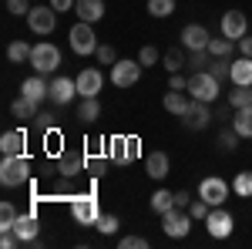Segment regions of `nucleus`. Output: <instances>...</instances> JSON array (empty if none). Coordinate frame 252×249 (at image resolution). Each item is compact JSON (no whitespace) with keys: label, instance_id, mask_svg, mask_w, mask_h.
I'll use <instances>...</instances> for the list:
<instances>
[{"label":"nucleus","instance_id":"obj_1","mask_svg":"<svg viewBox=\"0 0 252 249\" xmlns=\"http://www.w3.org/2000/svg\"><path fill=\"white\" fill-rule=\"evenodd\" d=\"M31 178V158L27 155H3L0 162V182L7 189H17Z\"/></svg>","mask_w":252,"mask_h":249},{"label":"nucleus","instance_id":"obj_2","mask_svg":"<svg viewBox=\"0 0 252 249\" xmlns=\"http://www.w3.org/2000/svg\"><path fill=\"white\" fill-rule=\"evenodd\" d=\"M219 77L212 74V71H195L192 77H189V95L195 98V101H205V105H212L215 98H219Z\"/></svg>","mask_w":252,"mask_h":249},{"label":"nucleus","instance_id":"obj_3","mask_svg":"<svg viewBox=\"0 0 252 249\" xmlns=\"http://www.w3.org/2000/svg\"><path fill=\"white\" fill-rule=\"evenodd\" d=\"M31 68H34V74H54L61 68V51L51 40L34 44V51H31Z\"/></svg>","mask_w":252,"mask_h":249},{"label":"nucleus","instance_id":"obj_4","mask_svg":"<svg viewBox=\"0 0 252 249\" xmlns=\"http://www.w3.org/2000/svg\"><path fill=\"white\" fill-rule=\"evenodd\" d=\"M67 40H71V51H74L78 58H88V54H97L94 27H91V24H84V20H78V24L71 27V34H67Z\"/></svg>","mask_w":252,"mask_h":249},{"label":"nucleus","instance_id":"obj_5","mask_svg":"<svg viewBox=\"0 0 252 249\" xmlns=\"http://www.w3.org/2000/svg\"><path fill=\"white\" fill-rule=\"evenodd\" d=\"M71 215H74V222H81V226H94L97 219H101V206H97V199L91 192H84V195H74L71 199Z\"/></svg>","mask_w":252,"mask_h":249},{"label":"nucleus","instance_id":"obj_6","mask_svg":"<svg viewBox=\"0 0 252 249\" xmlns=\"http://www.w3.org/2000/svg\"><path fill=\"white\" fill-rule=\"evenodd\" d=\"M205 229H209V236L212 239H229L235 229V219L229 209H222V206H212L209 209V215H205Z\"/></svg>","mask_w":252,"mask_h":249},{"label":"nucleus","instance_id":"obj_7","mask_svg":"<svg viewBox=\"0 0 252 249\" xmlns=\"http://www.w3.org/2000/svg\"><path fill=\"white\" fill-rule=\"evenodd\" d=\"M229 192H232V185L225 178H219V175H209V178L198 182V199H205L209 206H225L229 202Z\"/></svg>","mask_w":252,"mask_h":249},{"label":"nucleus","instance_id":"obj_8","mask_svg":"<svg viewBox=\"0 0 252 249\" xmlns=\"http://www.w3.org/2000/svg\"><path fill=\"white\" fill-rule=\"evenodd\" d=\"M161 229H165V236H172V239H185L189 229H192V212H185L182 206L168 209L161 215Z\"/></svg>","mask_w":252,"mask_h":249},{"label":"nucleus","instance_id":"obj_9","mask_svg":"<svg viewBox=\"0 0 252 249\" xmlns=\"http://www.w3.org/2000/svg\"><path fill=\"white\" fill-rule=\"evenodd\" d=\"M27 27H31L34 34H40V37H47V34L58 27V10H54V7H31Z\"/></svg>","mask_w":252,"mask_h":249},{"label":"nucleus","instance_id":"obj_10","mask_svg":"<svg viewBox=\"0 0 252 249\" xmlns=\"http://www.w3.org/2000/svg\"><path fill=\"white\" fill-rule=\"evenodd\" d=\"M141 77V61H115L111 64V84L115 88H131Z\"/></svg>","mask_w":252,"mask_h":249},{"label":"nucleus","instance_id":"obj_11","mask_svg":"<svg viewBox=\"0 0 252 249\" xmlns=\"http://www.w3.org/2000/svg\"><path fill=\"white\" fill-rule=\"evenodd\" d=\"M209 121H212L209 105L192 98V101H189V108L182 111V125H185V128H192V132H202V128H209Z\"/></svg>","mask_w":252,"mask_h":249},{"label":"nucleus","instance_id":"obj_12","mask_svg":"<svg viewBox=\"0 0 252 249\" xmlns=\"http://www.w3.org/2000/svg\"><path fill=\"white\" fill-rule=\"evenodd\" d=\"M222 34L239 44V40L249 34V20H246V14H242V10H225V14H222Z\"/></svg>","mask_w":252,"mask_h":249},{"label":"nucleus","instance_id":"obj_13","mask_svg":"<svg viewBox=\"0 0 252 249\" xmlns=\"http://www.w3.org/2000/svg\"><path fill=\"white\" fill-rule=\"evenodd\" d=\"M78 95L81 98H97L101 95V88H104V74L97 71V68H84V71H78Z\"/></svg>","mask_w":252,"mask_h":249},{"label":"nucleus","instance_id":"obj_14","mask_svg":"<svg viewBox=\"0 0 252 249\" xmlns=\"http://www.w3.org/2000/svg\"><path fill=\"white\" fill-rule=\"evenodd\" d=\"M209 27H202V24H185L182 27V47H189V51H209Z\"/></svg>","mask_w":252,"mask_h":249},{"label":"nucleus","instance_id":"obj_15","mask_svg":"<svg viewBox=\"0 0 252 249\" xmlns=\"http://www.w3.org/2000/svg\"><path fill=\"white\" fill-rule=\"evenodd\" d=\"M111 158L115 162H135L138 155H141V142L138 138H125V135H118V138H111Z\"/></svg>","mask_w":252,"mask_h":249},{"label":"nucleus","instance_id":"obj_16","mask_svg":"<svg viewBox=\"0 0 252 249\" xmlns=\"http://www.w3.org/2000/svg\"><path fill=\"white\" fill-rule=\"evenodd\" d=\"M74 95H78V81L74 77H54L51 81V101L54 105H71L74 101Z\"/></svg>","mask_w":252,"mask_h":249},{"label":"nucleus","instance_id":"obj_17","mask_svg":"<svg viewBox=\"0 0 252 249\" xmlns=\"http://www.w3.org/2000/svg\"><path fill=\"white\" fill-rule=\"evenodd\" d=\"M10 229L20 236V243H34V239H37V232H40V222H37V215H34V212H20L17 222H14Z\"/></svg>","mask_w":252,"mask_h":249},{"label":"nucleus","instance_id":"obj_18","mask_svg":"<svg viewBox=\"0 0 252 249\" xmlns=\"http://www.w3.org/2000/svg\"><path fill=\"white\" fill-rule=\"evenodd\" d=\"M74 17L84 20V24L101 20L104 17V0H78V3H74Z\"/></svg>","mask_w":252,"mask_h":249},{"label":"nucleus","instance_id":"obj_19","mask_svg":"<svg viewBox=\"0 0 252 249\" xmlns=\"http://www.w3.org/2000/svg\"><path fill=\"white\" fill-rule=\"evenodd\" d=\"M84 165H88V158H84V155H74V152H61V158H58V172L64 175V178L81 175Z\"/></svg>","mask_w":252,"mask_h":249},{"label":"nucleus","instance_id":"obj_20","mask_svg":"<svg viewBox=\"0 0 252 249\" xmlns=\"http://www.w3.org/2000/svg\"><path fill=\"white\" fill-rule=\"evenodd\" d=\"M20 95H27V98H34V101H44V98L51 95V84L44 81V74H34V77H27L24 84H20Z\"/></svg>","mask_w":252,"mask_h":249},{"label":"nucleus","instance_id":"obj_21","mask_svg":"<svg viewBox=\"0 0 252 249\" xmlns=\"http://www.w3.org/2000/svg\"><path fill=\"white\" fill-rule=\"evenodd\" d=\"M232 84H239V88H252V58H239L232 61Z\"/></svg>","mask_w":252,"mask_h":249},{"label":"nucleus","instance_id":"obj_22","mask_svg":"<svg viewBox=\"0 0 252 249\" xmlns=\"http://www.w3.org/2000/svg\"><path fill=\"white\" fill-rule=\"evenodd\" d=\"M24 145H27V135L20 132H3V138H0V152L3 155H24Z\"/></svg>","mask_w":252,"mask_h":249},{"label":"nucleus","instance_id":"obj_23","mask_svg":"<svg viewBox=\"0 0 252 249\" xmlns=\"http://www.w3.org/2000/svg\"><path fill=\"white\" fill-rule=\"evenodd\" d=\"M145 169H148L152 178H165L168 169H172V165H168V155H165V152H152L148 158H145Z\"/></svg>","mask_w":252,"mask_h":249},{"label":"nucleus","instance_id":"obj_24","mask_svg":"<svg viewBox=\"0 0 252 249\" xmlns=\"http://www.w3.org/2000/svg\"><path fill=\"white\" fill-rule=\"evenodd\" d=\"M10 115L20 118V121H27V118H37V101L34 98H27V95H20L14 105H10Z\"/></svg>","mask_w":252,"mask_h":249},{"label":"nucleus","instance_id":"obj_25","mask_svg":"<svg viewBox=\"0 0 252 249\" xmlns=\"http://www.w3.org/2000/svg\"><path fill=\"white\" fill-rule=\"evenodd\" d=\"M78 118L84 125L97 121V118H101V101H97V98H81L78 101Z\"/></svg>","mask_w":252,"mask_h":249},{"label":"nucleus","instance_id":"obj_26","mask_svg":"<svg viewBox=\"0 0 252 249\" xmlns=\"http://www.w3.org/2000/svg\"><path fill=\"white\" fill-rule=\"evenodd\" d=\"M168 209H175V192L155 189V195H152V212H155V215H165Z\"/></svg>","mask_w":252,"mask_h":249},{"label":"nucleus","instance_id":"obj_27","mask_svg":"<svg viewBox=\"0 0 252 249\" xmlns=\"http://www.w3.org/2000/svg\"><path fill=\"white\" fill-rule=\"evenodd\" d=\"M232 128L239 132V138H252V105H249V108H239V111H235Z\"/></svg>","mask_w":252,"mask_h":249},{"label":"nucleus","instance_id":"obj_28","mask_svg":"<svg viewBox=\"0 0 252 249\" xmlns=\"http://www.w3.org/2000/svg\"><path fill=\"white\" fill-rule=\"evenodd\" d=\"M161 105H165V111H172V115H178V118H182V111L189 108V98L182 95V91H168Z\"/></svg>","mask_w":252,"mask_h":249},{"label":"nucleus","instance_id":"obj_29","mask_svg":"<svg viewBox=\"0 0 252 249\" xmlns=\"http://www.w3.org/2000/svg\"><path fill=\"white\" fill-rule=\"evenodd\" d=\"M232 44L235 40H229L225 34H222V37H212L209 40V54H212V58H229V54H232Z\"/></svg>","mask_w":252,"mask_h":249},{"label":"nucleus","instance_id":"obj_30","mask_svg":"<svg viewBox=\"0 0 252 249\" xmlns=\"http://www.w3.org/2000/svg\"><path fill=\"white\" fill-rule=\"evenodd\" d=\"M31 44H24V40H14L10 47H7V58L14 61V64H24V61H31Z\"/></svg>","mask_w":252,"mask_h":249},{"label":"nucleus","instance_id":"obj_31","mask_svg":"<svg viewBox=\"0 0 252 249\" xmlns=\"http://www.w3.org/2000/svg\"><path fill=\"white\" fill-rule=\"evenodd\" d=\"M232 189H235V195H242V199H252V172H235Z\"/></svg>","mask_w":252,"mask_h":249},{"label":"nucleus","instance_id":"obj_32","mask_svg":"<svg viewBox=\"0 0 252 249\" xmlns=\"http://www.w3.org/2000/svg\"><path fill=\"white\" fill-rule=\"evenodd\" d=\"M229 105H232L235 111H239V108H249L252 105V88H239V84H235V91L229 95Z\"/></svg>","mask_w":252,"mask_h":249},{"label":"nucleus","instance_id":"obj_33","mask_svg":"<svg viewBox=\"0 0 252 249\" xmlns=\"http://www.w3.org/2000/svg\"><path fill=\"white\" fill-rule=\"evenodd\" d=\"M138 61H141V68H155L158 61H161V54H158L155 44H145V47L138 51Z\"/></svg>","mask_w":252,"mask_h":249},{"label":"nucleus","instance_id":"obj_34","mask_svg":"<svg viewBox=\"0 0 252 249\" xmlns=\"http://www.w3.org/2000/svg\"><path fill=\"white\" fill-rule=\"evenodd\" d=\"M175 10V0H148V14L152 17H168Z\"/></svg>","mask_w":252,"mask_h":249},{"label":"nucleus","instance_id":"obj_35","mask_svg":"<svg viewBox=\"0 0 252 249\" xmlns=\"http://www.w3.org/2000/svg\"><path fill=\"white\" fill-rule=\"evenodd\" d=\"M17 215L20 212L10 206V202H0V229H10L14 222H17Z\"/></svg>","mask_w":252,"mask_h":249},{"label":"nucleus","instance_id":"obj_36","mask_svg":"<svg viewBox=\"0 0 252 249\" xmlns=\"http://www.w3.org/2000/svg\"><path fill=\"white\" fill-rule=\"evenodd\" d=\"M209 71H212V74L219 77V81H222V77H229V74H232V61H229V58H215L212 64H209Z\"/></svg>","mask_w":252,"mask_h":249},{"label":"nucleus","instance_id":"obj_37","mask_svg":"<svg viewBox=\"0 0 252 249\" xmlns=\"http://www.w3.org/2000/svg\"><path fill=\"white\" fill-rule=\"evenodd\" d=\"M94 229L101 232V236H115L118 232V215H101L94 222Z\"/></svg>","mask_w":252,"mask_h":249},{"label":"nucleus","instance_id":"obj_38","mask_svg":"<svg viewBox=\"0 0 252 249\" xmlns=\"http://www.w3.org/2000/svg\"><path fill=\"white\" fill-rule=\"evenodd\" d=\"M161 61H165V68H168L172 74H178V71H182V64H185V58H182V51H178V47H172Z\"/></svg>","mask_w":252,"mask_h":249},{"label":"nucleus","instance_id":"obj_39","mask_svg":"<svg viewBox=\"0 0 252 249\" xmlns=\"http://www.w3.org/2000/svg\"><path fill=\"white\" fill-rule=\"evenodd\" d=\"M209 209H212V206H209L205 199H192V202H189V212H192V219H202V222H205Z\"/></svg>","mask_w":252,"mask_h":249},{"label":"nucleus","instance_id":"obj_40","mask_svg":"<svg viewBox=\"0 0 252 249\" xmlns=\"http://www.w3.org/2000/svg\"><path fill=\"white\" fill-rule=\"evenodd\" d=\"M115 61H118V54L111 44H97V64H115Z\"/></svg>","mask_w":252,"mask_h":249},{"label":"nucleus","instance_id":"obj_41","mask_svg":"<svg viewBox=\"0 0 252 249\" xmlns=\"http://www.w3.org/2000/svg\"><path fill=\"white\" fill-rule=\"evenodd\" d=\"M235 142H239V132H235V128H229V132H222V135H219V145H222L225 152H232V148H235Z\"/></svg>","mask_w":252,"mask_h":249},{"label":"nucleus","instance_id":"obj_42","mask_svg":"<svg viewBox=\"0 0 252 249\" xmlns=\"http://www.w3.org/2000/svg\"><path fill=\"white\" fill-rule=\"evenodd\" d=\"M118 246L121 249H148V239H141V236H125Z\"/></svg>","mask_w":252,"mask_h":249},{"label":"nucleus","instance_id":"obj_43","mask_svg":"<svg viewBox=\"0 0 252 249\" xmlns=\"http://www.w3.org/2000/svg\"><path fill=\"white\" fill-rule=\"evenodd\" d=\"M205 61H209V51H192L189 54V64H192L195 71H205Z\"/></svg>","mask_w":252,"mask_h":249},{"label":"nucleus","instance_id":"obj_44","mask_svg":"<svg viewBox=\"0 0 252 249\" xmlns=\"http://www.w3.org/2000/svg\"><path fill=\"white\" fill-rule=\"evenodd\" d=\"M44 148L61 152V132H58V128H51V135H44Z\"/></svg>","mask_w":252,"mask_h":249},{"label":"nucleus","instance_id":"obj_45","mask_svg":"<svg viewBox=\"0 0 252 249\" xmlns=\"http://www.w3.org/2000/svg\"><path fill=\"white\" fill-rule=\"evenodd\" d=\"M10 14H31V0H7Z\"/></svg>","mask_w":252,"mask_h":249},{"label":"nucleus","instance_id":"obj_46","mask_svg":"<svg viewBox=\"0 0 252 249\" xmlns=\"http://www.w3.org/2000/svg\"><path fill=\"white\" fill-rule=\"evenodd\" d=\"M172 91H189V77H182V74H172Z\"/></svg>","mask_w":252,"mask_h":249},{"label":"nucleus","instance_id":"obj_47","mask_svg":"<svg viewBox=\"0 0 252 249\" xmlns=\"http://www.w3.org/2000/svg\"><path fill=\"white\" fill-rule=\"evenodd\" d=\"M74 3H78V0H51V7H54L58 14H64V10H74Z\"/></svg>","mask_w":252,"mask_h":249},{"label":"nucleus","instance_id":"obj_48","mask_svg":"<svg viewBox=\"0 0 252 249\" xmlns=\"http://www.w3.org/2000/svg\"><path fill=\"white\" fill-rule=\"evenodd\" d=\"M239 54H242V58H252V37H249V34L239 40Z\"/></svg>","mask_w":252,"mask_h":249},{"label":"nucleus","instance_id":"obj_49","mask_svg":"<svg viewBox=\"0 0 252 249\" xmlns=\"http://www.w3.org/2000/svg\"><path fill=\"white\" fill-rule=\"evenodd\" d=\"M54 115H37V128H44V132H51L54 128V121H51Z\"/></svg>","mask_w":252,"mask_h":249},{"label":"nucleus","instance_id":"obj_50","mask_svg":"<svg viewBox=\"0 0 252 249\" xmlns=\"http://www.w3.org/2000/svg\"><path fill=\"white\" fill-rule=\"evenodd\" d=\"M189 202H192V199H189V192H175V206H182V209H185Z\"/></svg>","mask_w":252,"mask_h":249}]
</instances>
